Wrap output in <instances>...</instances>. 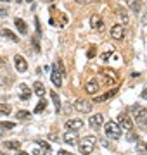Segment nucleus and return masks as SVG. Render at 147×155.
Here are the masks:
<instances>
[{
    "label": "nucleus",
    "mask_w": 147,
    "mask_h": 155,
    "mask_svg": "<svg viewBox=\"0 0 147 155\" xmlns=\"http://www.w3.org/2000/svg\"><path fill=\"white\" fill-rule=\"evenodd\" d=\"M4 64H5V61H4V59H2V57H0V69H2V67H4Z\"/></svg>",
    "instance_id": "nucleus-38"
},
{
    "label": "nucleus",
    "mask_w": 147,
    "mask_h": 155,
    "mask_svg": "<svg viewBox=\"0 0 147 155\" xmlns=\"http://www.w3.org/2000/svg\"><path fill=\"white\" fill-rule=\"evenodd\" d=\"M14 24H16V28L19 29V33H21V35H26V33H28V26H26V22H24L21 17H17L16 21H14Z\"/></svg>",
    "instance_id": "nucleus-16"
},
{
    "label": "nucleus",
    "mask_w": 147,
    "mask_h": 155,
    "mask_svg": "<svg viewBox=\"0 0 147 155\" xmlns=\"http://www.w3.org/2000/svg\"><path fill=\"white\" fill-rule=\"evenodd\" d=\"M95 54H97L95 47H90V48H88V52H87V57H88V59H94V57H95Z\"/></svg>",
    "instance_id": "nucleus-28"
},
{
    "label": "nucleus",
    "mask_w": 147,
    "mask_h": 155,
    "mask_svg": "<svg viewBox=\"0 0 147 155\" xmlns=\"http://www.w3.org/2000/svg\"><path fill=\"white\" fill-rule=\"evenodd\" d=\"M144 150H147V143H144Z\"/></svg>",
    "instance_id": "nucleus-41"
},
{
    "label": "nucleus",
    "mask_w": 147,
    "mask_h": 155,
    "mask_svg": "<svg viewBox=\"0 0 147 155\" xmlns=\"http://www.w3.org/2000/svg\"><path fill=\"white\" fill-rule=\"evenodd\" d=\"M19 91H21V93H19V97H21V98L23 100H28L29 97H31V90L28 88V84H19Z\"/></svg>",
    "instance_id": "nucleus-15"
},
{
    "label": "nucleus",
    "mask_w": 147,
    "mask_h": 155,
    "mask_svg": "<svg viewBox=\"0 0 147 155\" xmlns=\"http://www.w3.org/2000/svg\"><path fill=\"white\" fill-rule=\"evenodd\" d=\"M36 145H40V147H42V148H45L47 152H49V150H50V147H49V143H45V141H43V140H36Z\"/></svg>",
    "instance_id": "nucleus-29"
},
{
    "label": "nucleus",
    "mask_w": 147,
    "mask_h": 155,
    "mask_svg": "<svg viewBox=\"0 0 147 155\" xmlns=\"http://www.w3.org/2000/svg\"><path fill=\"white\" fill-rule=\"evenodd\" d=\"M33 153H35V155H45V153H47V150H45V148H35V150H33Z\"/></svg>",
    "instance_id": "nucleus-31"
},
{
    "label": "nucleus",
    "mask_w": 147,
    "mask_h": 155,
    "mask_svg": "<svg viewBox=\"0 0 147 155\" xmlns=\"http://www.w3.org/2000/svg\"><path fill=\"white\" fill-rule=\"evenodd\" d=\"M111 36H113L114 40H121L125 36V26L123 24H114L113 28H111Z\"/></svg>",
    "instance_id": "nucleus-7"
},
{
    "label": "nucleus",
    "mask_w": 147,
    "mask_h": 155,
    "mask_svg": "<svg viewBox=\"0 0 147 155\" xmlns=\"http://www.w3.org/2000/svg\"><path fill=\"white\" fill-rule=\"evenodd\" d=\"M4 147H5L7 150H19L21 143H19V141H16V140H11V141H5V143H4Z\"/></svg>",
    "instance_id": "nucleus-20"
},
{
    "label": "nucleus",
    "mask_w": 147,
    "mask_h": 155,
    "mask_svg": "<svg viewBox=\"0 0 147 155\" xmlns=\"http://www.w3.org/2000/svg\"><path fill=\"white\" fill-rule=\"evenodd\" d=\"M0 2H9V0H0Z\"/></svg>",
    "instance_id": "nucleus-43"
},
{
    "label": "nucleus",
    "mask_w": 147,
    "mask_h": 155,
    "mask_svg": "<svg viewBox=\"0 0 147 155\" xmlns=\"http://www.w3.org/2000/svg\"><path fill=\"white\" fill-rule=\"evenodd\" d=\"M142 98H144V100H147V86L144 88V91H142Z\"/></svg>",
    "instance_id": "nucleus-36"
},
{
    "label": "nucleus",
    "mask_w": 147,
    "mask_h": 155,
    "mask_svg": "<svg viewBox=\"0 0 147 155\" xmlns=\"http://www.w3.org/2000/svg\"><path fill=\"white\" fill-rule=\"evenodd\" d=\"M104 131H106V136L111 140H119V136H121V129H119L118 122H114V121L106 122L104 124Z\"/></svg>",
    "instance_id": "nucleus-2"
},
{
    "label": "nucleus",
    "mask_w": 147,
    "mask_h": 155,
    "mask_svg": "<svg viewBox=\"0 0 147 155\" xmlns=\"http://www.w3.org/2000/svg\"><path fill=\"white\" fill-rule=\"evenodd\" d=\"M17 155H29V153H28V152H19Z\"/></svg>",
    "instance_id": "nucleus-39"
},
{
    "label": "nucleus",
    "mask_w": 147,
    "mask_h": 155,
    "mask_svg": "<svg viewBox=\"0 0 147 155\" xmlns=\"http://www.w3.org/2000/svg\"><path fill=\"white\" fill-rule=\"evenodd\" d=\"M33 91L38 97H42V95L45 93V86H43V83L42 81H35V84H33Z\"/></svg>",
    "instance_id": "nucleus-18"
},
{
    "label": "nucleus",
    "mask_w": 147,
    "mask_h": 155,
    "mask_svg": "<svg viewBox=\"0 0 147 155\" xmlns=\"http://www.w3.org/2000/svg\"><path fill=\"white\" fill-rule=\"evenodd\" d=\"M76 4H88V2H94V0H74Z\"/></svg>",
    "instance_id": "nucleus-35"
},
{
    "label": "nucleus",
    "mask_w": 147,
    "mask_h": 155,
    "mask_svg": "<svg viewBox=\"0 0 147 155\" xmlns=\"http://www.w3.org/2000/svg\"><path fill=\"white\" fill-rule=\"evenodd\" d=\"M0 155H7V153H4V152H0Z\"/></svg>",
    "instance_id": "nucleus-42"
},
{
    "label": "nucleus",
    "mask_w": 147,
    "mask_h": 155,
    "mask_svg": "<svg viewBox=\"0 0 147 155\" xmlns=\"http://www.w3.org/2000/svg\"><path fill=\"white\" fill-rule=\"evenodd\" d=\"M88 122H90V126L94 129H99L102 126V122H104V117H102V114H95V116H92L88 119Z\"/></svg>",
    "instance_id": "nucleus-11"
},
{
    "label": "nucleus",
    "mask_w": 147,
    "mask_h": 155,
    "mask_svg": "<svg viewBox=\"0 0 147 155\" xmlns=\"http://www.w3.org/2000/svg\"><path fill=\"white\" fill-rule=\"evenodd\" d=\"M83 121L81 119H71V121L66 122V129L68 131H80V129H83Z\"/></svg>",
    "instance_id": "nucleus-6"
},
{
    "label": "nucleus",
    "mask_w": 147,
    "mask_h": 155,
    "mask_svg": "<svg viewBox=\"0 0 147 155\" xmlns=\"http://www.w3.org/2000/svg\"><path fill=\"white\" fill-rule=\"evenodd\" d=\"M145 126H147V117H145Z\"/></svg>",
    "instance_id": "nucleus-44"
},
{
    "label": "nucleus",
    "mask_w": 147,
    "mask_h": 155,
    "mask_svg": "<svg viewBox=\"0 0 147 155\" xmlns=\"http://www.w3.org/2000/svg\"><path fill=\"white\" fill-rule=\"evenodd\" d=\"M90 26H92L94 29H99V31H102V29H104L102 17H101V16H92V17H90Z\"/></svg>",
    "instance_id": "nucleus-12"
},
{
    "label": "nucleus",
    "mask_w": 147,
    "mask_h": 155,
    "mask_svg": "<svg viewBox=\"0 0 147 155\" xmlns=\"http://www.w3.org/2000/svg\"><path fill=\"white\" fill-rule=\"evenodd\" d=\"M97 90H99V83H97V79H95V78H90V79H88V83H87V86H85V91L88 95H95Z\"/></svg>",
    "instance_id": "nucleus-9"
},
{
    "label": "nucleus",
    "mask_w": 147,
    "mask_h": 155,
    "mask_svg": "<svg viewBox=\"0 0 147 155\" xmlns=\"http://www.w3.org/2000/svg\"><path fill=\"white\" fill-rule=\"evenodd\" d=\"M14 64H16V69L19 72H24L26 69H28V64H26V59L21 55H16L14 57Z\"/></svg>",
    "instance_id": "nucleus-10"
},
{
    "label": "nucleus",
    "mask_w": 147,
    "mask_h": 155,
    "mask_svg": "<svg viewBox=\"0 0 147 155\" xmlns=\"http://www.w3.org/2000/svg\"><path fill=\"white\" fill-rule=\"evenodd\" d=\"M43 2H47V4H50V2H54V0H43Z\"/></svg>",
    "instance_id": "nucleus-40"
},
{
    "label": "nucleus",
    "mask_w": 147,
    "mask_h": 155,
    "mask_svg": "<svg viewBox=\"0 0 147 155\" xmlns=\"http://www.w3.org/2000/svg\"><path fill=\"white\" fill-rule=\"evenodd\" d=\"M128 5H130V9L135 12V14L140 12V2H137V0H130V2H128Z\"/></svg>",
    "instance_id": "nucleus-24"
},
{
    "label": "nucleus",
    "mask_w": 147,
    "mask_h": 155,
    "mask_svg": "<svg viewBox=\"0 0 147 155\" xmlns=\"http://www.w3.org/2000/svg\"><path fill=\"white\" fill-rule=\"evenodd\" d=\"M0 35H2V36H5L7 40H12V41H19V36H16V33H12L11 29H7V28L2 29V31H0Z\"/></svg>",
    "instance_id": "nucleus-17"
},
{
    "label": "nucleus",
    "mask_w": 147,
    "mask_h": 155,
    "mask_svg": "<svg viewBox=\"0 0 147 155\" xmlns=\"http://www.w3.org/2000/svg\"><path fill=\"white\" fill-rule=\"evenodd\" d=\"M0 138H2V133H0Z\"/></svg>",
    "instance_id": "nucleus-46"
},
{
    "label": "nucleus",
    "mask_w": 147,
    "mask_h": 155,
    "mask_svg": "<svg viewBox=\"0 0 147 155\" xmlns=\"http://www.w3.org/2000/svg\"><path fill=\"white\" fill-rule=\"evenodd\" d=\"M49 138H50V140H54V141H56V140H57V136H56V134H54V133H50V134H49Z\"/></svg>",
    "instance_id": "nucleus-37"
},
{
    "label": "nucleus",
    "mask_w": 147,
    "mask_h": 155,
    "mask_svg": "<svg viewBox=\"0 0 147 155\" xmlns=\"http://www.w3.org/2000/svg\"><path fill=\"white\" fill-rule=\"evenodd\" d=\"M50 97H52V102H54V107H56V110L59 112L61 110V102H59V95L56 91H50Z\"/></svg>",
    "instance_id": "nucleus-21"
},
{
    "label": "nucleus",
    "mask_w": 147,
    "mask_h": 155,
    "mask_svg": "<svg viewBox=\"0 0 147 155\" xmlns=\"http://www.w3.org/2000/svg\"><path fill=\"white\" fill-rule=\"evenodd\" d=\"M33 47L36 52H40V43H38V35H35L33 36Z\"/></svg>",
    "instance_id": "nucleus-30"
},
{
    "label": "nucleus",
    "mask_w": 147,
    "mask_h": 155,
    "mask_svg": "<svg viewBox=\"0 0 147 155\" xmlns=\"http://www.w3.org/2000/svg\"><path fill=\"white\" fill-rule=\"evenodd\" d=\"M118 121H119V124H121V126H123L126 131H132V129H133V121H132L130 117H128V114H126V112L119 114Z\"/></svg>",
    "instance_id": "nucleus-4"
},
{
    "label": "nucleus",
    "mask_w": 147,
    "mask_h": 155,
    "mask_svg": "<svg viewBox=\"0 0 147 155\" xmlns=\"http://www.w3.org/2000/svg\"><path fill=\"white\" fill-rule=\"evenodd\" d=\"M132 112H133V117L137 121H144L147 117V109L145 107H140V105H133L132 107Z\"/></svg>",
    "instance_id": "nucleus-5"
},
{
    "label": "nucleus",
    "mask_w": 147,
    "mask_h": 155,
    "mask_svg": "<svg viewBox=\"0 0 147 155\" xmlns=\"http://www.w3.org/2000/svg\"><path fill=\"white\" fill-rule=\"evenodd\" d=\"M14 126H16L14 122H7V121H2V122H0V127H4V129H12Z\"/></svg>",
    "instance_id": "nucleus-27"
},
{
    "label": "nucleus",
    "mask_w": 147,
    "mask_h": 155,
    "mask_svg": "<svg viewBox=\"0 0 147 155\" xmlns=\"http://www.w3.org/2000/svg\"><path fill=\"white\" fill-rule=\"evenodd\" d=\"M59 155H74L71 152H66V150H59Z\"/></svg>",
    "instance_id": "nucleus-33"
},
{
    "label": "nucleus",
    "mask_w": 147,
    "mask_h": 155,
    "mask_svg": "<svg viewBox=\"0 0 147 155\" xmlns=\"http://www.w3.org/2000/svg\"><path fill=\"white\" fill-rule=\"evenodd\" d=\"M64 141L69 145H78V136H76V131H68L64 133Z\"/></svg>",
    "instance_id": "nucleus-13"
},
{
    "label": "nucleus",
    "mask_w": 147,
    "mask_h": 155,
    "mask_svg": "<svg viewBox=\"0 0 147 155\" xmlns=\"http://www.w3.org/2000/svg\"><path fill=\"white\" fill-rule=\"evenodd\" d=\"M56 69H57V72H59L61 76H64V74H66V69H64V64H62V61H61V59L57 61V66H56Z\"/></svg>",
    "instance_id": "nucleus-26"
},
{
    "label": "nucleus",
    "mask_w": 147,
    "mask_h": 155,
    "mask_svg": "<svg viewBox=\"0 0 147 155\" xmlns=\"http://www.w3.org/2000/svg\"><path fill=\"white\" fill-rule=\"evenodd\" d=\"M11 105H7V104H0V116H7V114H11Z\"/></svg>",
    "instance_id": "nucleus-25"
},
{
    "label": "nucleus",
    "mask_w": 147,
    "mask_h": 155,
    "mask_svg": "<svg viewBox=\"0 0 147 155\" xmlns=\"http://www.w3.org/2000/svg\"><path fill=\"white\" fill-rule=\"evenodd\" d=\"M94 147H95V136H87L81 141H78V150L83 155H90L94 152Z\"/></svg>",
    "instance_id": "nucleus-1"
},
{
    "label": "nucleus",
    "mask_w": 147,
    "mask_h": 155,
    "mask_svg": "<svg viewBox=\"0 0 147 155\" xmlns=\"http://www.w3.org/2000/svg\"><path fill=\"white\" fill-rule=\"evenodd\" d=\"M118 16H119V19L123 21V26L130 22V17H128V14H126V11H125L123 7H119V9H118Z\"/></svg>",
    "instance_id": "nucleus-19"
},
{
    "label": "nucleus",
    "mask_w": 147,
    "mask_h": 155,
    "mask_svg": "<svg viewBox=\"0 0 147 155\" xmlns=\"http://www.w3.org/2000/svg\"><path fill=\"white\" fill-rule=\"evenodd\" d=\"M31 117V114H29L28 110H19L16 114V119H19V121H26V119H29Z\"/></svg>",
    "instance_id": "nucleus-23"
},
{
    "label": "nucleus",
    "mask_w": 147,
    "mask_h": 155,
    "mask_svg": "<svg viewBox=\"0 0 147 155\" xmlns=\"http://www.w3.org/2000/svg\"><path fill=\"white\" fill-rule=\"evenodd\" d=\"M92 107H94V104H92L90 100H76V102H74V109L78 112H81V114L92 112Z\"/></svg>",
    "instance_id": "nucleus-3"
},
{
    "label": "nucleus",
    "mask_w": 147,
    "mask_h": 155,
    "mask_svg": "<svg viewBox=\"0 0 147 155\" xmlns=\"http://www.w3.org/2000/svg\"><path fill=\"white\" fill-rule=\"evenodd\" d=\"M50 79H52V83H54V86H57V88L62 86V76L57 72V69H54V71L50 72Z\"/></svg>",
    "instance_id": "nucleus-14"
},
{
    "label": "nucleus",
    "mask_w": 147,
    "mask_h": 155,
    "mask_svg": "<svg viewBox=\"0 0 147 155\" xmlns=\"http://www.w3.org/2000/svg\"><path fill=\"white\" fill-rule=\"evenodd\" d=\"M17 2H21V0H17Z\"/></svg>",
    "instance_id": "nucleus-47"
},
{
    "label": "nucleus",
    "mask_w": 147,
    "mask_h": 155,
    "mask_svg": "<svg viewBox=\"0 0 147 155\" xmlns=\"http://www.w3.org/2000/svg\"><path fill=\"white\" fill-rule=\"evenodd\" d=\"M109 57H111V50H109V52H106V54L102 55V59H104V61H108Z\"/></svg>",
    "instance_id": "nucleus-34"
},
{
    "label": "nucleus",
    "mask_w": 147,
    "mask_h": 155,
    "mask_svg": "<svg viewBox=\"0 0 147 155\" xmlns=\"http://www.w3.org/2000/svg\"><path fill=\"white\" fill-rule=\"evenodd\" d=\"M47 107V102L43 98H40V102L36 104V107H35V114H40V112H43Z\"/></svg>",
    "instance_id": "nucleus-22"
},
{
    "label": "nucleus",
    "mask_w": 147,
    "mask_h": 155,
    "mask_svg": "<svg viewBox=\"0 0 147 155\" xmlns=\"http://www.w3.org/2000/svg\"><path fill=\"white\" fill-rule=\"evenodd\" d=\"M7 14H9V11H7L5 7H0V17H5Z\"/></svg>",
    "instance_id": "nucleus-32"
},
{
    "label": "nucleus",
    "mask_w": 147,
    "mask_h": 155,
    "mask_svg": "<svg viewBox=\"0 0 147 155\" xmlns=\"http://www.w3.org/2000/svg\"><path fill=\"white\" fill-rule=\"evenodd\" d=\"M26 2H33V0H26Z\"/></svg>",
    "instance_id": "nucleus-45"
},
{
    "label": "nucleus",
    "mask_w": 147,
    "mask_h": 155,
    "mask_svg": "<svg viewBox=\"0 0 147 155\" xmlns=\"http://www.w3.org/2000/svg\"><path fill=\"white\" fill-rule=\"evenodd\" d=\"M116 91H118V90L113 88V90H109V91H106L104 95H97L95 98H94V102H92V104H102V102H106V100L113 98L114 95H116Z\"/></svg>",
    "instance_id": "nucleus-8"
}]
</instances>
